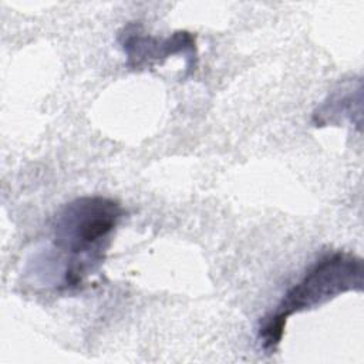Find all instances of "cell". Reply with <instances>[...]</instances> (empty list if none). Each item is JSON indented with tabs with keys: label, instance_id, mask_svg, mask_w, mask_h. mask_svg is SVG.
Returning a JSON list of instances; mask_svg holds the SVG:
<instances>
[{
	"label": "cell",
	"instance_id": "cell-3",
	"mask_svg": "<svg viewBox=\"0 0 364 364\" xmlns=\"http://www.w3.org/2000/svg\"><path fill=\"white\" fill-rule=\"evenodd\" d=\"M121 47L127 55V65L139 70L156 61H164L173 54H183L189 60V68L196 60V40L189 31L179 30L169 37L158 38L142 33L136 24L124 27L119 34Z\"/></svg>",
	"mask_w": 364,
	"mask_h": 364
},
{
	"label": "cell",
	"instance_id": "cell-2",
	"mask_svg": "<svg viewBox=\"0 0 364 364\" xmlns=\"http://www.w3.org/2000/svg\"><path fill=\"white\" fill-rule=\"evenodd\" d=\"M363 273V260L347 252H331L316 260L300 282L289 289L277 309L262 318L259 340L263 350L276 351L291 314L320 306L346 291H361Z\"/></svg>",
	"mask_w": 364,
	"mask_h": 364
},
{
	"label": "cell",
	"instance_id": "cell-1",
	"mask_svg": "<svg viewBox=\"0 0 364 364\" xmlns=\"http://www.w3.org/2000/svg\"><path fill=\"white\" fill-rule=\"evenodd\" d=\"M122 213L117 200L100 195L77 198L57 213L53 240L65 256L64 287L82 286L100 267Z\"/></svg>",
	"mask_w": 364,
	"mask_h": 364
}]
</instances>
